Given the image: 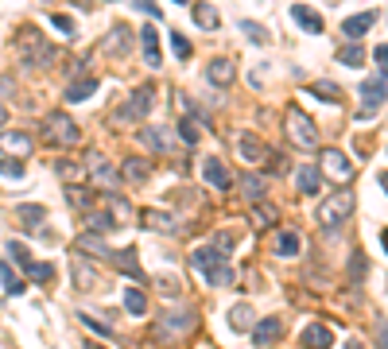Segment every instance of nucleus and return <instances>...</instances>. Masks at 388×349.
Wrapping results in <instances>:
<instances>
[{
  "label": "nucleus",
  "instance_id": "f257e3e1",
  "mask_svg": "<svg viewBox=\"0 0 388 349\" xmlns=\"http://www.w3.org/2000/svg\"><path fill=\"white\" fill-rule=\"evenodd\" d=\"M191 268L202 276L210 287H233L237 283V271H233V264L225 260V252L218 249V244H202V249L191 252Z\"/></svg>",
  "mask_w": 388,
  "mask_h": 349
},
{
  "label": "nucleus",
  "instance_id": "f03ea898",
  "mask_svg": "<svg viewBox=\"0 0 388 349\" xmlns=\"http://www.w3.org/2000/svg\"><path fill=\"white\" fill-rule=\"evenodd\" d=\"M16 58L24 62V66H31V70H43V66L55 62V47H51L47 35H39L35 28H24L16 35Z\"/></svg>",
  "mask_w": 388,
  "mask_h": 349
},
{
  "label": "nucleus",
  "instance_id": "7ed1b4c3",
  "mask_svg": "<svg viewBox=\"0 0 388 349\" xmlns=\"http://www.w3.org/2000/svg\"><path fill=\"white\" fill-rule=\"evenodd\" d=\"M349 213H353V190H334L319 206V225L322 229H338L342 222H349Z\"/></svg>",
  "mask_w": 388,
  "mask_h": 349
},
{
  "label": "nucleus",
  "instance_id": "20e7f679",
  "mask_svg": "<svg viewBox=\"0 0 388 349\" xmlns=\"http://www.w3.org/2000/svg\"><path fill=\"white\" fill-rule=\"evenodd\" d=\"M283 125H288V136L295 140V147H307V152L310 147H319V125H315L303 109L291 105L288 113H283Z\"/></svg>",
  "mask_w": 388,
  "mask_h": 349
},
{
  "label": "nucleus",
  "instance_id": "39448f33",
  "mask_svg": "<svg viewBox=\"0 0 388 349\" xmlns=\"http://www.w3.org/2000/svg\"><path fill=\"white\" fill-rule=\"evenodd\" d=\"M43 136H47L51 144H58V147H74L78 140H82V128H78L67 113H47V120H43Z\"/></svg>",
  "mask_w": 388,
  "mask_h": 349
},
{
  "label": "nucleus",
  "instance_id": "423d86ee",
  "mask_svg": "<svg viewBox=\"0 0 388 349\" xmlns=\"http://www.w3.org/2000/svg\"><path fill=\"white\" fill-rule=\"evenodd\" d=\"M194 326V310H167V314H159V322H155V338H167V334H186V330Z\"/></svg>",
  "mask_w": 388,
  "mask_h": 349
},
{
  "label": "nucleus",
  "instance_id": "0eeeda50",
  "mask_svg": "<svg viewBox=\"0 0 388 349\" xmlns=\"http://www.w3.org/2000/svg\"><path fill=\"white\" fill-rule=\"evenodd\" d=\"M70 276H74V287H82V291H94L97 283H101L97 264L89 260V256H78V252H74V260H70Z\"/></svg>",
  "mask_w": 388,
  "mask_h": 349
},
{
  "label": "nucleus",
  "instance_id": "6e6552de",
  "mask_svg": "<svg viewBox=\"0 0 388 349\" xmlns=\"http://www.w3.org/2000/svg\"><path fill=\"white\" fill-rule=\"evenodd\" d=\"M86 171L94 174V183L101 186V190L113 194V186H116V171L105 163V155H101V152H89V155H86Z\"/></svg>",
  "mask_w": 388,
  "mask_h": 349
},
{
  "label": "nucleus",
  "instance_id": "1a4fd4ad",
  "mask_svg": "<svg viewBox=\"0 0 388 349\" xmlns=\"http://www.w3.org/2000/svg\"><path fill=\"white\" fill-rule=\"evenodd\" d=\"M385 97H388L385 78H369L365 86H361V116H373L380 105H385Z\"/></svg>",
  "mask_w": 388,
  "mask_h": 349
},
{
  "label": "nucleus",
  "instance_id": "9d476101",
  "mask_svg": "<svg viewBox=\"0 0 388 349\" xmlns=\"http://www.w3.org/2000/svg\"><path fill=\"white\" fill-rule=\"evenodd\" d=\"M322 171H326L330 179H338V183H349V179H353V163H349L342 152H334V147L322 152Z\"/></svg>",
  "mask_w": 388,
  "mask_h": 349
},
{
  "label": "nucleus",
  "instance_id": "9b49d317",
  "mask_svg": "<svg viewBox=\"0 0 388 349\" xmlns=\"http://www.w3.org/2000/svg\"><path fill=\"white\" fill-rule=\"evenodd\" d=\"M140 144H144L148 152L167 155L175 147V132H171V128H140Z\"/></svg>",
  "mask_w": 388,
  "mask_h": 349
},
{
  "label": "nucleus",
  "instance_id": "f8f14e48",
  "mask_svg": "<svg viewBox=\"0 0 388 349\" xmlns=\"http://www.w3.org/2000/svg\"><path fill=\"white\" fill-rule=\"evenodd\" d=\"M291 19H295L307 35H322V31H326V19L315 8H307V4H291Z\"/></svg>",
  "mask_w": 388,
  "mask_h": 349
},
{
  "label": "nucleus",
  "instance_id": "ddd939ff",
  "mask_svg": "<svg viewBox=\"0 0 388 349\" xmlns=\"http://www.w3.org/2000/svg\"><path fill=\"white\" fill-rule=\"evenodd\" d=\"M109 260H113L116 271H125L128 280H136V283H144V280H148L144 268H140V260H136V249H121V252H113Z\"/></svg>",
  "mask_w": 388,
  "mask_h": 349
},
{
  "label": "nucleus",
  "instance_id": "4468645a",
  "mask_svg": "<svg viewBox=\"0 0 388 349\" xmlns=\"http://www.w3.org/2000/svg\"><path fill=\"white\" fill-rule=\"evenodd\" d=\"M299 346L303 349H330V346H334V330L322 326V322H315V326H307L299 334Z\"/></svg>",
  "mask_w": 388,
  "mask_h": 349
},
{
  "label": "nucleus",
  "instance_id": "2eb2a0df",
  "mask_svg": "<svg viewBox=\"0 0 388 349\" xmlns=\"http://www.w3.org/2000/svg\"><path fill=\"white\" fill-rule=\"evenodd\" d=\"M283 338V322L280 319H264V322H256V326H252V341H256V346H276V341Z\"/></svg>",
  "mask_w": 388,
  "mask_h": 349
},
{
  "label": "nucleus",
  "instance_id": "dca6fc26",
  "mask_svg": "<svg viewBox=\"0 0 388 349\" xmlns=\"http://www.w3.org/2000/svg\"><path fill=\"white\" fill-rule=\"evenodd\" d=\"M140 222H144L148 229H155V233H179V222L164 210H140Z\"/></svg>",
  "mask_w": 388,
  "mask_h": 349
},
{
  "label": "nucleus",
  "instance_id": "f3484780",
  "mask_svg": "<svg viewBox=\"0 0 388 349\" xmlns=\"http://www.w3.org/2000/svg\"><path fill=\"white\" fill-rule=\"evenodd\" d=\"M16 222L24 225V229H43V222H47V210L43 206H35V202H28V206H16Z\"/></svg>",
  "mask_w": 388,
  "mask_h": 349
},
{
  "label": "nucleus",
  "instance_id": "a211bd4d",
  "mask_svg": "<svg viewBox=\"0 0 388 349\" xmlns=\"http://www.w3.org/2000/svg\"><path fill=\"white\" fill-rule=\"evenodd\" d=\"M140 47H144V62H148V66H164V55H159V31H155V28L140 31Z\"/></svg>",
  "mask_w": 388,
  "mask_h": 349
},
{
  "label": "nucleus",
  "instance_id": "6ab92c4d",
  "mask_svg": "<svg viewBox=\"0 0 388 349\" xmlns=\"http://www.w3.org/2000/svg\"><path fill=\"white\" fill-rule=\"evenodd\" d=\"M373 24H377V12H361V16H349L346 24H342V31L349 35V43H358V39L365 35Z\"/></svg>",
  "mask_w": 388,
  "mask_h": 349
},
{
  "label": "nucleus",
  "instance_id": "aec40b11",
  "mask_svg": "<svg viewBox=\"0 0 388 349\" xmlns=\"http://www.w3.org/2000/svg\"><path fill=\"white\" fill-rule=\"evenodd\" d=\"M237 152H241L245 163H261V159H264V144H261V140H256L252 132H241V136H237Z\"/></svg>",
  "mask_w": 388,
  "mask_h": 349
},
{
  "label": "nucleus",
  "instance_id": "412c9836",
  "mask_svg": "<svg viewBox=\"0 0 388 349\" xmlns=\"http://www.w3.org/2000/svg\"><path fill=\"white\" fill-rule=\"evenodd\" d=\"M148 109H152V89L144 86V89H136V93L128 97V105H125V113H121V116H125V120H136V116H144Z\"/></svg>",
  "mask_w": 388,
  "mask_h": 349
},
{
  "label": "nucleus",
  "instance_id": "4be33fe9",
  "mask_svg": "<svg viewBox=\"0 0 388 349\" xmlns=\"http://www.w3.org/2000/svg\"><path fill=\"white\" fill-rule=\"evenodd\" d=\"M233 74H237V66H233L229 58H213L210 66H206V78H210L213 86H229Z\"/></svg>",
  "mask_w": 388,
  "mask_h": 349
},
{
  "label": "nucleus",
  "instance_id": "5701e85b",
  "mask_svg": "<svg viewBox=\"0 0 388 349\" xmlns=\"http://www.w3.org/2000/svg\"><path fill=\"white\" fill-rule=\"evenodd\" d=\"M319 186H322L319 167H295V190H303V194H319Z\"/></svg>",
  "mask_w": 388,
  "mask_h": 349
},
{
  "label": "nucleus",
  "instance_id": "b1692460",
  "mask_svg": "<svg viewBox=\"0 0 388 349\" xmlns=\"http://www.w3.org/2000/svg\"><path fill=\"white\" fill-rule=\"evenodd\" d=\"M74 252H86V256H101V260H105V256H113V252L105 249V241H101L97 233H82V237L74 241Z\"/></svg>",
  "mask_w": 388,
  "mask_h": 349
},
{
  "label": "nucleus",
  "instance_id": "393cba45",
  "mask_svg": "<svg viewBox=\"0 0 388 349\" xmlns=\"http://www.w3.org/2000/svg\"><path fill=\"white\" fill-rule=\"evenodd\" d=\"M202 179L206 183H213V186H229V171H225V163L222 159H202Z\"/></svg>",
  "mask_w": 388,
  "mask_h": 349
},
{
  "label": "nucleus",
  "instance_id": "a878e982",
  "mask_svg": "<svg viewBox=\"0 0 388 349\" xmlns=\"http://www.w3.org/2000/svg\"><path fill=\"white\" fill-rule=\"evenodd\" d=\"M310 93L319 97V101L342 105V86H338V82H326V78H322V82H310Z\"/></svg>",
  "mask_w": 388,
  "mask_h": 349
},
{
  "label": "nucleus",
  "instance_id": "bb28decb",
  "mask_svg": "<svg viewBox=\"0 0 388 349\" xmlns=\"http://www.w3.org/2000/svg\"><path fill=\"white\" fill-rule=\"evenodd\" d=\"M0 147H4V152H16V155H28L31 152V136H24V132H0Z\"/></svg>",
  "mask_w": 388,
  "mask_h": 349
},
{
  "label": "nucleus",
  "instance_id": "cd10ccee",
  "mask_svg": "<svg viewBox=\"0 0 388 349\" xmlns=\"http://www.w3.org/2000/svg\"><path fill=\"white\" fill-rule=\"evenodd\" d=\"M241 194L252 206H261L264 202V179L261 174H241Z\"/></svg>",
  "mask_w": 388,
  "mask_h": 349
},
{
  "label": "nucleus",
  "instance_id": "c85d7f7f",
  "mask_svg": "<svg viewBox=\"0 0 388 349\" xmlns=\"http://www.w3.org/2000/svg\"><path fill=\"white\" fill-rule=\"evenodd\" d=\"M128 43H132L128 28H121V24H116V28H113V35H109L105 43H101V51H109V55H125V51H128Z\"/></svg>",
  "mask_w": 388,
  "mask_h": 349
},
{
  "label": "nucleus",
  "instance_id": "c756f323",
  "mask_svg": "<svg viewBox=\"0 0 388 349\" xmlns=\"http://www.w3.org/2000/svg\"><path fill=\"white\" fill-rule=\"evenodd\" d=\"M191 16H194V24H198V28H206V31H213L218 24H222L218 8H210V4H194V8H191Z\"/></svg>",
  "mask_w": 388,
  "mask_h": 349
},
{
  "label": "nucleus",
  "instance_id": "7c9ffc66",
  "mask_svg": "<svg viewBox=\"0 0 388 349\" xmlns=\"http://www.w3.org/2000/svg\"><path fill=\"white\" fill-rule=\"evenodd\" d=\"M256 322H252V307L249 303H237V307H229V330H252Z\"/></svg>",
  "mask_w": 388,
  "mask_h": 349
},
{
  "label": "nucleus",
  "instance_id": "2f4dec72",
  "mask_svg": "<svg viewBox=\"0 0 388 349\" xmlns=\"http://www.w3.org/2000/svg\"><path fill=\"white\" fill-rule=\"evenodd\" d=\"M97 93V78H82V82H74V86L67 89V101L70 105H78V101H86V97Z\"/></svg>",
  "mask_w": 388,
  "mask_h": 349
},
{
  "label": "nucleus",
  "instance_id": "473e14b6",
  "mask_svg": "<svg viewBox=\"0 0 388 349\" xmlns=\"http://www.w3.org/2000/svg\"><path fill=\"white\" fill-rule=\"evenodd\" d=\"M299 233L295 229H283L280 237H276V252H280V256H295V252H299Z\"/></svg>",
  "mask_w": 388,
  "mask_h": 349
},
{
  "label": "nucleus",
  "instance_id": "72a5a7b5",
  "mask_svg": "<svg viewBox=\"0 0 388 349\" xmlns=\"http://www.w3.org/2000/svg\"><path fill=\"white\" fill-rule=\"evenodd\" d=\"M125 310H128V314H136V319H140V314H144V310H148V295H144V291H140V287H128V291H125Z\"/></svg>",
  "mask_w": 388,
  "mask_h": 349
},
{
  "label": "nucleus",
  "instance_id": "f704fd0d",
  "mask_svg": "<svg viewBox=\"0 0 388 349\" xmlns=\"http://www.w3.org/2000/svg\"><path fill=\"white\" fill-rule=\"evenodd\" d=\"M0 283H4V291H8V295H24V287H28V283H24L16 271H12V264H0Z\"/></svg>",
  "mask_w": 388,
  "mask_h": 349
},
{
  "label": "nucleus",
  "instance_id": "c9c22d12",
  "mask_svg": "<svg viewBox=\"0 0 388 349\" xmlns=\"http://www.w3.org/2000/svg\"><path fill=\"white\" fill-rule=\"evenodd\" d=\"M338 62H342V66H353V70H358L361 62H365V51H361V43H346V47L338 51Z\"/></svg>",
  "mask_w": 388,
  "mask_h": 349
},
{
  "label": "nucleus",
  "instance_id": "e433bc0d",
  "mask_svg": "<svg viewBox=\"0 0 388 349\" xmlns=\"http://www.w3.org/2000/svg\"><path fill=\"white\" fill-rule=\"evenodd\" d=\"M67 202L78 206V210H86V213H94V194L82 190V186H70V190H67Z\"/></svg>",
  "mask_w": 388,
  "mask_h": 349
},
{
  "label": "nucleus",
  "instance_id": "4c0bfd02",
  "mask_svg": "<svg viewBox=\"0 0 388 349\" xmlns=\"http://www.w3.org/2000/svg\"><path fill=\"white\" fill-rule=\"evenodd\" d=\"M105 202L113 206V222L121 225V222H128V217H132V206L125 202V198H121V194H105Z\"/></svg>",
  "mask_w": 388,
  "mask_h": 349
},
{
  "label": "nucleus",
  "instance_id": "58836bf2",
  "mask_svg": "<svg viewBox=\"0 0 388 349\" xmlns=\"http://www.w3.org/2000/svg\"><path fill=\"white\" fill-rule=\"evenodd\" d=\"M86 222H89V229L94 233H109V229H116V222H113V213H86Z\"/></svg>",
  "mask_w": 388,
  "mask_h": 349
},
{
  "label": "nucleus",
  "instance_id": "ea45409f",
  "mask_svg": "<svg viewBox=\"0 0 388 349\" xmlns=\"http://www.w3.org/2000/svg\"><path fill=\"white\" fill-rule=\"evenodd\" d=\"M8 260H12V264H19V268H24V271H28L31 264H35V260H31V256H28V249H24V244H19V241H8Z\"/></svg>",
  "mask_w": 388,
  "mask_h": 349
},
{
  "label": "nucleus",
  "instance_id": "a19ab883",
  "mask_svg": "<svg viewBox=\"0 0 388 349\" xmlns=\"http://www.w3.org/2000/svg\"><path fill=\"white\" fill-rule=\"evenodd\" d=\"M28 276H31L35 283H43V287H47V283L55 280V268H51V264H43V260H35V264L28 268Z\"/></svg>",
  "mask_w": 388,
  "mask_h": 349
},
{
  "label": "nucleus",
  "instance_id": "79ce46f5",
  "mask_svg": "<svg viewBox=\"0 0 388 349\" xmlns=\"http://www.w3.org/2000/svg\"><path fill=\"white\" fill-rule=\"evenodd\" d=\"M125 179H128V183H144V179H148V163H140V159H125Z\"/></svg>",
  "mask_w": 388,
  "mask_h": 349
},
{
  "label": "nucleus",
  "instance_id": "37998d69",
  "mask_svg": "<svg viewBox=\"0 0 388 349\" xmlns=\"http://www.w3.org/2000/svg\"><path fill=\"white\" fill-rule=\"evenodd\" d=\"M241 31L252 39V43H268V28H261V24H252V19H241Z\"/></svg>",
  "mask_w": 388,
  "mask_h": 349
},
{
  "label": "nucleus",
  "instance_id": "c03bdc74",
  "mask_svg": "<svg viewBox=\"0 0 388 349\" xmlns=\"http://www.w3.org/2000/svg\"><path fill=\"white\" fill-rule=\"evenodd\" d=\"M252 217H256V225H276V206H252Z\"/></svg>",
  "mask_w": 388,
  "mask_h": 349
},
{
  "label": "nucleus",
  "instance_id": "a18cd8bd",
  "mask_svg": "<svg viewBox=\"0 0 388 349\" xmlns=\"http://www.w3.org/2000/svg\"><path fill=\"white\" fill-rule=\"evenodd\" d=\"M179 136H183V144H198V120H179Z\"/></svg>",
  "mask_w": 388,
  "mask_h": 349
},
{
  "label": "nucleus",
  "instance_id": "49530a36",
  "mask_svg": "<svg viewBox=\"0 0 388 349\" xmlns=\"http://www.w3.org/2000/svg\"><path fill=\"white\" fill-rule=\"evenodd\" d=\"M0 174L4 179H24V163L19 159H0Z\"/></svg>",
  "mask_w": 388,
  "mask_h": 349
},
{
  "label": "nucleus",
  "instance_id": "de8ad7c7",
  "mask_svg": "<svg viewBox=\"0 0 388 349\" xmlns=\"http://www.w3.org/2000/svg\"><path fill=\"white\" fill-rule=\"evenodd\" d=\"M171 51H175L179 58H191V43H186V39L179 35V31H171Z\"/></svg>",
  "mask_w": 388,
  "mask_h": 349
},
{
  "label": "nucleus",
  "instance_id": "09e8293b",
  "mask_svg": "<svg viewBox=\"0 0 388 349\" xmlns=\"http://www.w3.org/2000/svg\"><path fill=\"white\" fill-rule=\"evenodd\" d=\"M58 174H62L67 183H74V179L82 183V174H86V171H82V167H74V163H58Z\"/></svg>",
  "mask_w": 388,
  "mask_h": 349
},
{
  "label": "nucleus",
  "instance_id": "8fccbe9b",
  "mask_svg": "<svg viewBox=\"0 0 388 349\" xmlns=\"http://www.w3.org/2000/svg\"><path fill=\"white\" fill-rule=\"evenodd\" d=\"M51 24H55L58 31H67V35H74V19H70V16H62V12H55V16H51Z\"/></svg>",
  "mask_w": 388,
  "mask_h": 349
},
{
  "label": "nucleus",
  "instance_id": "3c124183",
  "mask_svg": "<svg viewBox=\"0 0 388 349\" xmlns=\"http://www.w3.org/2000/svg\"><path fill=\"white\" fill-rule=\"evenodd\" d=\"M373 58H377V66H380V78H388V43H380V47L373 51Z\"/></svg>",
  "mask_w": 388,
  "mask_h": 349
},
{
  "label": "nucleus",
  "instance_id": "603ef678",
  "mask_svg": "<svg viewBox=\"0 0 388 349\" xmlns=\"http://www.w3.org/2000/svg\"><path fill=\"white\" fill-rule=\"evenodd\" d=\"M373 330H377V349H388V322L377 319V322H373Z\"/></svg>",
  "mask_w": 388,
  "mask_h": 349
},
{
  "label": "nucleus",
  "instance_id": "864d4df0",
  "mask_svg": "<svg viewBox=\"0 0 388 349\" xmlns=\"http://www.w3.org/2000/svg\"><path fill=\"white\" fill-rule=\"evenodd\" d=\"M349 276H353L358 283H361V276H365V256H361V252L353 256V260H349Z\"/></svg>",
  "mask_w": 388,
  "mask_h": 349
},
{
  "label": "nucleus",
  "instance_id": "5fc2aeb1",
  "mask_svg": "<svg viewBox=\"0 0 388 349\" xmlns=\"http://www.w3.org/2000/svg\"><path fill=\"white\" fill-rule=\"evenodd\" d=\"M78 319L86 322V326H89V330H97V334H109V322H97V319H94V314H78Z\"/></svg>",
  "mask_w": 388,
  "mask_h": 349
},
{
  "label": "nucleus",
  "instance_id": "6e6d98bb",
  "mask_svg": "<svg viewBox=\"0 0 388 349\" xmlns=\"http://www.w3.org/2000/svg\"><path fill=\"white\" fill-rule=\"evenodd\" d=\"M155 287L164 291V295H171V299H175V295H179V280H175V276H171V280H159V283H155Z\"/></svg>",
  "mask_w": 388,
  "mask_h": 349
},
{
  "label": "nucleus",
  "instance_id": "4d7b16f0",
  "mask_svg": "<svg viewBox=\"0 0 388 349\" xmlns=\"http://www.w3.org/2000/svg\"><path fill=\"white\" fill-rule=\"evenodd\" d=\"M0 97H16V82L8 74H0Z\"/></svg>",
  "mask_w": 388,
  "mask_h": 349
},
{
  "label": "nucleus",
  "instance_id": "13d9d810",
  "mask_svg": "<svg viewBox=\"0 0 388 349\" xmlns=\"http://www.w3.org/2000/svg\"><path fill=\"white\" fill-rule=\"evenodd\" d=\"M132 8H140L144 16H152V19H159L164 12H159V4H132Z\"/></svg>",
  "mask_w": 388,
  "mask_h": 349
},
{
  "label": "nucleus",
  "instance_id": "bf43d9fd",
  "mask_svg": "<svg viewBox=\"0 0 388 349\" xmlns=\"http://www.w3.org/2000/svg\"><path fill=\"white\" fill-rule=\"evenodd\" d=\"M346 349H365V341H361V338H349V341H346Z\"/></svg>",
  "mask_w": 388,
  "mask_h": 349
},
{
  "label": "nucleus",
  "instance_id": "052dcab7",
  "mask_svg": "<svg viewBox=\"0 0 388 349\" xmlns=\"http://www.w3.org/2000/svg\"><path fill=\"white\" fill-rule=\"evenodd\" d=\"M4 125H8V109L0 105V128H4Z\"/></svg>",
  "mask_w": 388,
  "mask_h": 349
},
{
  "label": "nucleus",
  "instance_id": "680f3d73",
  "mask_svg": "<svg viewBox=\"0 0 388 349\" xmlns=\"http://www.w3.org/2000/svg\"><path fill=\"white\" fill-rule=\"evenodd\" d=\"M377 179H380V186H385V194H388V171H380Z\"/></svg>",
  "mask_w": 388,
  "mask_h": 349
},
{
  "label": "nucleus",
  "instance_id": "e2e57ef3",
  "mask_svg": "<svg viewBox=\"0 0 388 349\" xmlns=\"http://www.w3.org/2000/svg\"><path fill=\"white\" fill-rule=\"evenodd\" d=\"M82 349H105V346H97V341H82Z\"/></svg>",
  "mask_w": 388,
  "mask_h": 349
},
{
  "label": "nucleus",
  "instance_id": "0e129e2a",
  "mask_svg": "<svg viewBox=\"0 0 388 349\" xmlns=\"http://www.w3.org/2000/svg\"><path fill=\"white\" fill-rule=\"evenodd\" d=\"M380 244H385V252H388V229H385V233H380Z\"/></svg>",
  "mask_w": 388,
  "mask_h": 349
}]
</instances>
